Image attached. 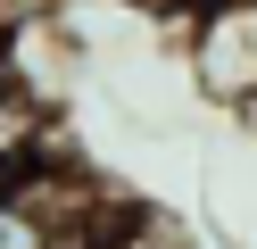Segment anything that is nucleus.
I'll list each match as a JSON object with an SVG mask.
<instances>
[{"instance_id": "obj_1", "label": "nucleus", "mask_w": 257, "mask_h": 249, "mask_svg": "<svg viewBox=\"0 0 257 249\" xmlns=\"http://www.w3.org/2000/svg\"><path fill=\"white\" fill-rule=\"evenodd\" d=\"M100 216H108L100 199L75 175H50V166L0 183V249H83Z\"/></svg>"}, {"instance_id": "obj_2", "label": "nucleus", "mask_w": 257, "mask_h": 249, "mask_svg": "<svg viewBox=\"0 0 257 249\" xmlns=\"http://www.w3.org/2000/svg\"><path fill=\"white\" fill-rule=\"evenodd\" d=\"M191 83L216 108L257 100V0H191Z\"/></svg>"}, {"instance_id": "obj_3", "label": "nucleus", "mask_w": 257, "mask_h": 249, "mask_svg": "<svg viewBox=\"0 0 257 249\" xmlns=\"http://www.w3.org/2000/svg\"><path fill=\"white\" fill-rule=\"evenodd\" d=\"M116 9H183V0H116Z\"/></svg>"}, {"instance_id": "obj_4", "label": "nucleus", "mask_w": 257, "mask_h": 249, "mask_svg": "<svg viewBox=\"0 0 257 249\" xmlns=\"http://www.w3.org/2000/svg\"><path fill=\"white\" fill-rule=\"evenodd\" d=\"M0 183H9V175H0Z\"/></svg>"}]
</instances>
